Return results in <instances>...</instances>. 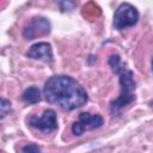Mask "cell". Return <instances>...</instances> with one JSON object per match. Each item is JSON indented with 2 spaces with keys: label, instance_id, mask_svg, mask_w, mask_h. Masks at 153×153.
<instances>
[{
  "label": "cell",
  "instance_id": "obj_1",
  "mask_svg": "<svg viewBox=\"0 0 153 153\" xmlns=\"http://www.w3.org/2000/svg\"><path fill=\"white\" fill-rule=\"evenodd\" d=\"M43 96L50 104L72 111L85 105L88 100L85 88L69 75H53L43 87Z\"/></svg>",
  "mask_w": 153,
  "mask_h": 153
},
{
  "label": "cell",
  "instance_id": "obj_2",
  "mask_svg": "<svg viewBox=\"0 0 153 153\" xmlns=\"http://www.w3.org/2000/svg\"><path fill=\"white\" fill-rule=\"evenodd\" d=\"M117 75L120 81V96L110 103V112L112 115L120 114L126 106H128L135 100L136 84L134 80L133 71L124 67Z\"/></svg>",
  "mask_w": 153,
  "mask_h": 153
},
{
  "label": "cell",
  "instance_id": "obj_3",
  "mask_svg": "<svg viewBox=\"0 0 153 153\" xmlns=\"http://www.w3.org/2000/svg\"><path fill=\"white\" fill-rule=\"evenodd\" d=\"M139 22V12L135 6L129 2H122L118 5L114 13V27L116 30H124L136 25Z\"/></svg>",
  "mask_w": 153,
  "mask_h": 153
},
{
  "label": "cell",
  "instance_id": "obj_4",
  "mask_svg": "<svg viewBox=\"0 0 153 153\" xmlns=\"http://www.w3.org/2000/svg\"><path fill=\"white\" fill-rule=\"evenodd\" d=\"M104 124V118L99 114L80 112L78 120L72 124V133L75 136L82 135L86 130H93L100 128Z\"/></svg>",
  "mask_w": 153,
  "mask_h": 153
},
{
  "label": "cell",
  "instance_id": "obj_5",
  "mask_svg": "<svg viewBox=\"0 0 153 153\" xmlns=\"http://www.w3.org/2000/svg\"><path fill=\"white\" fill-rule=\"evenodd\" d=\"M27 124L35 129L42 131H53L57 129V117L53 109H47L43 111L42 116H30L27 118Z\"/></svg>",
  "mask_w": 153,
  "mask_h": 153
},
{
  "label": "cell",
  "instance_id": "obj_6",
  "mask_svg": "<svg viewBox=\"0 0 153 153\" xmlns=\"http://www.w3.org/2000/svg\"><path fill=\"white\" fill-rule=\"evenodd\" d=\"M50 22L44 17L32 18L23 29V37L25 39H35L39 36H45L50 32Z\"/></svg>",
  "mask_w": 153,
  "mask_h": 153
},
{
  "label": "cell",
  "instance_id": "obj_7",
  "mask_svg": "<svg viewBox=\"0 0 153 153\" xmlns=\"http://www.w3.org/2000/svg\"><path fill=\"white\" fill-rule=\"evenodd\" d=\"M26 56L32 60H39L45 63L53 62V49L48 42H38L32 44L26 51Z\"/></svg>",
  "mask_w": 153,
  "mask_h": 153
},
{
  "label": "cell",
  "instance_id": "obj_8",
  "mask_svg": "<svg viewBox=\"0 0 153 153\" xmlns=\"http://www.w3.org/2000/svg\"><path fill=\"white\" fill-rule=\"evenodd\" d=\"M41 99H42L41 91L37 86H29L22 94V100L29 105L36 104V103L41 102Z\"/></svg>",
  "mask_w": 153,
  "mask_h": 153
},
{
  "label": "cell",
  "instance_id": "obj_9",
  "mask_svg": "<svg viewBox=\"0 0 153 153\" xmlns=\"http://www.w3.org/2000/svg\"><path fill=\"white\" fill-rule=\"evenodd\" d=\"M108 65L110 66L112 73H115V74H118V73L126 67V66L122 63V60H121L120 55H117V54H111V55L109 56V59H108Z\"/></svg>",
  "mask_w": 153,
  "mask_h": 153
},
{
  "label": "cell",
  "instance_id": "obj_10",
  "mask_svg": "<svg viewBox=\"0 0 153 153\" xmlns=\"http://www.w3.org/2000/svg\"><path fill=\"white\" fill-rule=\"evenodd\" d=\"M11 111V102L5 99V98H1L0 100V117L4 118L5 116H7Z\"/></svg>",
  "mask_w": 153,
  "mask_h": 153
},
{
  "label": "cell",
  "instance_id": "obj_11",
  "mask_svg": "<svg viewBox=\"0 0 153 153\" xmlns=\"http://www.w3.org/2000/svg\"><path fill=\"white\" fill-rule=\"evenodd\" d=\"M19 153H41V148L36 143H27L22 147Z\"/></svg>",
  "mask_w": 153,
  "mask_h": 153
},
{
  "label": "cell",
  "instance_id": "obj_12",
  "mask_svg": "<svg viewBox=\"0 0 153 153\" xmlns=\"http://www.w3.org/2000/svg\"><path fill=\"white\" fill-rule=\"evenodd\" d=\"M151 65H152V71H153V59H152V63Z\"/></svg>",
  "mask_w": 153,
  "mask_h": 153
}]
</instances>
